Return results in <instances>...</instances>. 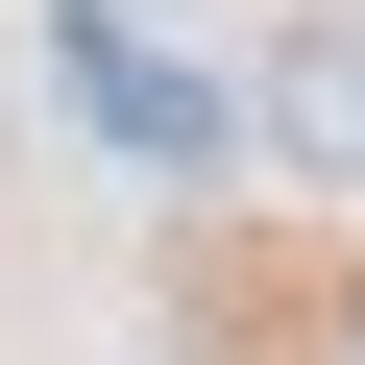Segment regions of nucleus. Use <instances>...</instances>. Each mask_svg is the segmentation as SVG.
<instances>
[{
  "mask_svg": "<svg viewBox=\"0 0 365 365\" xmlns=\"http://www.w3.org/2000/svg\"><path fill=\"white\" fill-rule=\"evenodd\" d=\"M0 195H25V98H0Z\"/></svg>",
  "mask_w": 365,
  "mask_h": 365,
  "instance_id": "7ed1b4c3",
  "label": "nucleus"
},
{
  "mask_svg": "<svg viewBox=\"0 0 365 365\" xmlns=\"http://www.w3.org/2000/svg\"><path fill=\"white\" fill-rule=\"evenodd\" d=\"M268 146L317 170V195H365V0H292L268 25Z\"/></svg>",
  "mask_w": 365,
  "mask_h": 365,
  "instance_id": "f257e3e1",
  "label": "nucleus"
},
{
  "mask_svg": "<svg viewBox=\"0 0 365 365\" xmlns=\"http://www.w3.org/2000/svg\"><path fill=\"white\" fill-rule=\"evenodd\" d=\"M73 25H122V49H146V25H195V0H73Z\"/></svg>",
  "mask_w": 365,
  "mask_h": 365,
  "instance_id": "f03ea898",
  "label": "nucleus"
}]
</instances>
